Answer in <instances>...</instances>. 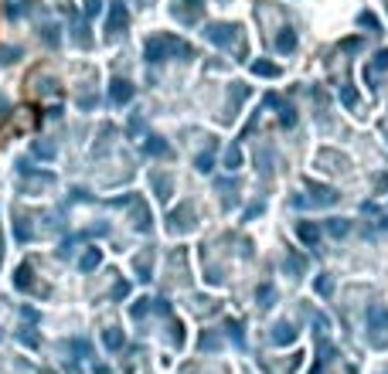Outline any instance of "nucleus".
<instances>
[{
    "instance_id": "nucleus-1",
    "label": "nucleus",
    "mask_w": 388,
    "mask_h": 374,
    "mask_svg": "<svg viewBox=\"0 0 388 374\" xmlns=\"http://www.w3.org/2000/svg\"><path fill=\"white\" fill-rule=\"evenodd\" d=\"M17 48H0V61H3V65H10V61H14V58H17Z\"/></svg>"
}]
</instances>
